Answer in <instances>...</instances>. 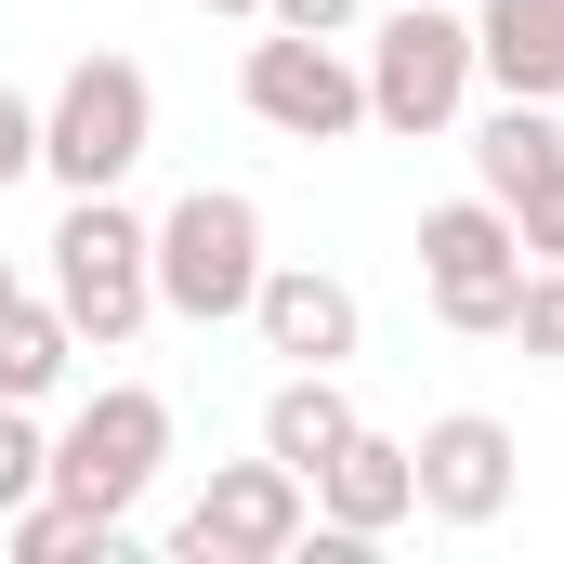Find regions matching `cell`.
Returning a JSON list of instances; mask_svg holds the SVG:
<instances>
[{"label":"cell","mask_w":564,"mask_h":564,"mask_svg":"<svg viewBox=\"0 0 564 564\" xmlns=\"http://www.w3.org/2000/svg\"><path fill=\"white\" fill-rule=\"evenodd\" d=\"M408 459H421V512L433 525H499L512 512V433L486 421V408H446Z\"/></svg>","instance_id":"9c48e42d"},{"label":"cell","mask_w":564,"mask_h":564,"mask_svg":"<svg viewBox=\"0 0 564 564\" xmlns=\"http://www.w3.org/2000/svg\"><path fill=\"white\" fill-rule=\"evenodd\" d=\"M473 79H499L525 106H564V0H486L473 13Z\"/></svg>","instance_id":"7c38bea8"},{"label":"cell","mask_w":564,"mask_h":564,"mask_svg":"<svg viewBox=\"0 0 564 564\" xmlns=\"http://www.w3.org/2000/svg\"><path fill=\"white\" fill-rule=\"evenodd\" d=\"M512 237H525V263H564V158L512 197Z\"/></svg>","instance_id":"ac0fdd59"},{"label":"cell","mask_w":564,"mask_h":564,"mask_svg":"<svg viewBox=\"0 0 564 564\" xmlns=\"http://www.w3.org/2000/svg\"><path fill=\"white\" fill-rule=\"evenodd\" d=\"M499 341H525L539 368H564V263H525V302H512Z\"/></svg>","instance_id":"e0dca14e"},{"label":"cell","mask_w":564,"mask_h":564,"mask_svg":"<svg viewBox=\"0 0 564 564\" xmlns=\"http://www.w3.org/2000/svg\"><path fill=\"white\" fill-rule=\"evenodd\" d=\"M473 106V26L446 0H381V40H368V119L381 132H446Z\"/></svg>","instance_id":"5b68a950"},{"label":"cell","mask_w":564,"mask_h":564,"mask_svg":"<svg viewBox=\"0 0 564 564\" xmlns=\"http://www.w3.org/2000/svg\"><path fill=\"white\" fill-rule=\"evenodd\" d=\"M40 486H53V433H40L13 394H0V512H26Z\"/></svg>","instance_id":"2e32d148"},{"label":"cell","mask_w":564,"mask_h":564,"mask_svg":"<svg viewBox=\"0 0 564 564\" xmlns=\"http://www.w3.org/2000/svg\"><path fill=\"white\" fill-rule=\"evenodd\" d=\"M263 13H276V26H302V40H341L368 0H263Z\"/></svg>","instance_id":"ffe728a7"},{"label":"cell","mask_w":564,"mask_h":564,"mask_svg":"<svg viewBox=\"0 0 564 564\" xmlns=\"http://www.w3.org/2000/svg\"><path fill=\"white\" fill-rule=\"evenodd\" d=\"M210 13H263V0H210Z\"/></svg>","instance_id":"7402d4cb"},{"label":"cell","mask_w":564,"mask_h":564,"mask_svg":"<svg viewBox=\"0 0 564 564\" xmlns=\"http://www.w3.org/2000/svg\"><path fill=\"white\" fill-rule=\"evenodd\" d=\"M368 13H381V0H368Z\"/></svg>","instance_id":"603a6c76"},{"label":"cell","mask_w":564,"mask_h":564,"mask_svg":"<svg viewBox=\"0 0 564 564\" xmlns=\"http://www.w3.org/2000/svg\"><path fill=\"white\" fill-rule=\"evenodd\" d=\"M237 93H250V119H263V132H289V144H341V132H368V66H341V40H302V26L250 40Z\"/></svg>","instance_id":"ba28073f"},{"label":"cell","mask_w":564,"mask_h":564,"mask_svg":"<svg viewBox=\"0 0 564 564\" xmlns=\"http://www.w3.org/2000/svg\"><path fill=\"white\" fill-rule=\"evenodd\" d=\"M53 302H66L79 355H93V341L119 355L144 315H158V224L119 210V184H106V197H66V224H53Z\"/></svg>","instance_id":"6da1fadb"},{"label":"cell","mask_w":564,"mask_h":564,"mask_svg":"<svg viewBox=\"0 0 564 564\" xmlns=\"http://www.w3.org/2000/svg\"><path fill=\"white\" fill-rule=\"evenodd\" d=\"M341 433H355V394H341V368H289V381H276V408H263V446H276L289 473L315 486V459H328Z\"/></svg>","instance_id":"5bb4252c"},{"label":"cell","mask_w":564,"mask_h":564,"mask_svg":"<svg viewBox=\"0 0 564 564\" xmlns=\"http://www.w3.org/2000/svg\"><path fill=\"white\" fill-rule=\"evenodd\" d=\"M158 459H171V408L144 381H106L79 421L53 433V499H79L93 525H132L144 486H158Z\"/></svg>","instance_id":"3957f363"},{"label":"cell","mask_w":564,"mask_h":564,"mask_svg":"<svg viewBox=\"0 0 564 564\" xmlns=\"http://www.w3.org/2000/svg\"><path fill=\"white\" fill-rule=\"evenodd\" d=\"M13 302H26V276H13V263H0V315H13Z\"/></svg>","instance_id":"44dd1931"},{"label":"cell","mask_w":564,"mask_h":564,"mask_svg":"<svg viewBox=\"0 0 564 564\" xmlns=\"http://www.w3.org/2000/svg\"><path fill=\"white\" fill-rule=\"evenodd\" d=\"M144 144H158L144 66H132V53H79V66L53 79V106H40V171H53L66 197H106Z\"/></svg>","instance_id":"7a4b0ae2"},{"label":"cell","mask_w":564,"mask_h":564,"mask_svg":"<svg viewBox=\"0 0 564 564\" xmlns=\"http://www.w3.org/2000/svg\"><path fill=\"white\" fill-rule=\"evenodd\" d=\"M315 512H328V525H355V539H394V525L421 512V459H408L394 433L355 421L328 459H315Z\"/></svg>","instance_id":"8fae6325"},{"label":"cell","mask_w":564,"mask_h":564,"mask_svg":"<svg viewBox=\"0 0 564 564\" xmlns=\"http://www.w3.org/2000/svg\"><path fill=\"white\" fill-rule=\"evenodd\" d=\"M302 525H315V486L263 446V459H224V473L184 499L171 552H184V564H289V552H302Z\"/></svg>","instance_id":"52a82bcc"},{"label":"cell","mask_w":564,"mask_h":564,"mask_svg":"<svg viewBox=\"0 0 564 564\" xmlns=\"http://www.w3.org/2000/svg\"><path fill=\"white\" fill-rule=\"evenodd\" d=\"M66 355H79L66 302H13V315H0V394H13V408H40V394L66 381Z\"/></svg>","instance_id":"9a60e30c"},{"label":"cell","mask_w":564,"mask_h":564,"mask_svg":"<svg viewBox=\"0 0 564 564\" xmlns=\"http://www.w3.org/2000/svg\"><path fill=\"white\" fill-rule=\"evenodd\" d=\"M250 289H263V210L237 184L171 197V224H158V302L197 315V328H224V315H250Z\"/></svg>","instance_id":"277c9868"},{"label":"cell","mask_w":564,"mask_h":564,"mask_svg":"<svg viewBox=\"0 0 564 564\" xmlns=\"http://www.w3.org/2000/svg\"><path fill=\"white\" fill-rule=\"evenodd\" d=\"M26 171H40V106L0 93V184H26Z\"/></svg>","instance_id":"d6986e66"},{"label":"cell","mask_w":564,"mask_h":564,"mask_svg":"<svg viewBox=\"0 0 564 564\" xmlns=\"http://www.w3.org/2000/svg\"><path fill=\"white\" fill-rule=\"evenodd\" d=\"M250 328H263V355H289V368H341L355 355V289L315 276V263H263V289H250Z\"/></svg>","instance_id":"30bf717a"},{"label":"cell","mask_w":564,"mask_h":564,"mask_svg":"<svg viewBox=\"0 0 564 564\" xmlns=\"http://www.w3.org/2000/svg\"><path fill=\"white\" fill-rule=\"evenodd\" d=\"M421 289L446 328H473V341H499L512 328V302H525V237H512V210L473 184V197H446L421 210Z\"/></svg>","instance_id":"8992f818"},{"label":"cell","mask_w":564,"mask_h":564,"mask_svg":"<svg viewBox=\"0 0 564 564\" xmlns=\"http://www.w3.org/2000/svg\"><path fill=\"white\" fill-rule=\"evenodd\" d=\"M552 158H564V119H552V106H525V93H499V119H473V184H486L499 210H512Z\"/></svg>","instance_id":"4fadbf2b"}]
</instances>
